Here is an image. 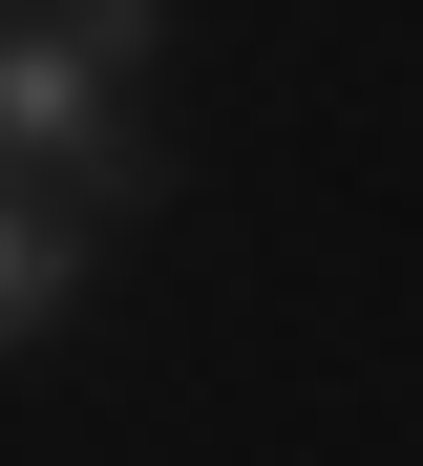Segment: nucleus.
I'll list each match as a JSON object with an SVG mask.
<instances>
[{"mask_svg":"<svg viewBox=\"0 0 423 466\" xmlns=\"http://www.w3.org/2000/svg\"><path fill=\"white\" fill-rule=\"evenodd\" d=\"M0 170H43L64 212H148L169 191V148L127 106V64L64 22V0H0Z\"/></svg>","mask_w":423,"mask_h":466,"instance_id":"nucleus-1","label":"nucleus"},{"mask_svg":"<svg viewBox=\"0 0 423 466\" xmlns=\"http://www.w3.org/2000/svg\"><path fill=\"white\" fill-rule=\"evenodd\" d=\"M64 297H85V212H64L43 170H0V360H22Z\"/></svg>","mask_w":423,"mask_h":466,"instance_id":"nucleus-2","label":"nucleus"},{"mask_svg":"<svg viewBox=\"0 0 423 466\" xmlns=\"http://www.w3.org/2000/svg\"><path fill=\"white\" fill-rule=\"evenodd\" d=\"M64 22H85V43H106V64H127V86H148V43H169V0H64Z\"/></svg>","mask_w":423,"mask_h":466,"instance_id":"nucleus-3","label":"nucleus"}]
</instances>
